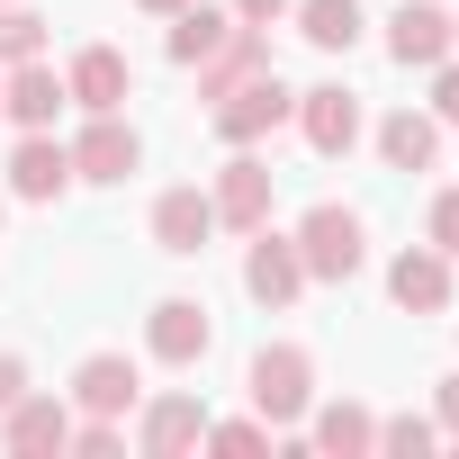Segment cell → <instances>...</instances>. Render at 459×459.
I'll return each instance as SVG.
<instances>
[{"instance_id":"cell-21","label":"cell","mask_w":459,"mask_h":459,"mask_svg":"<svg viewBox=\"0 0 459 459\" xmlns=\"http://www.w3.org/2000/svg\"><path fill=\"white\" fill-rule=\"evenodd\" d=\"M289 19H298V37H307L316 55H351L360 28H369V19H360V0H298Z\"/></svg>"},{"instance_id":"cell-20","label":"cell","mask_w":459,"mask_h":459,"mask_svg":"<svg viewBox=\"0 0 459 459\" xmlns=\"http://www.w3.org/2000/svg\"><path fill=\"white\" fill-rule=\"evenodd\" d=\"M307 441L316 450H333V459H360V450H378V414L369 405H307Z\"/></svg>"},{"instance_id":"cell-28","label":"cell","mask_w":459,"mask_h":459,"mask_svg":"<svg viewBox=\"0 0 459 459\" xmlns=\"http://www.w3.org/2000/svg\"><path fill=\"white\" fill-rule=\"evenodd\" d=\"M432 117H441V126H459V55H441V64H432Z\"/></svg>"},{"instance_id":"cell-25","label":"cell","mask_w":459,"mask_h":459,"mask_svg":"<svg viewBox=\"0 0 459 459\" xmlns=\"http://www.w3.org/2000/svg\"><path fill=\"white\" fill-rule=\"evenodd\" d=\"M64 450H82V459H117V450H126V432H117L108 414H73V441H64Z\"/></svg>"},{"instance_id":"cell-3","label":"cell","mask_w":459,"mask_h":459,"mask_svg":"<svg viewBox=\"0 0 459 459\" xmlns=\"http://www.w3.org/2000/svg\"><path fill=\"white\" fill-rule=\"evenodd\" d=\"M289 108H298V91H289L280 73H253V82H235V91L216 100V135H225V144H262V135L289 126Z\"/></svg>"},{"instance_id":"cell-30","label":"cell","mask_w":459,"mask_h":459,"mask_svg":"<svg viewBox=\"0 0 459 459\" xmlns=\"http://www.w3.org/2000/svg\"><path fill=\"white\" fill-rule=\"evenodd\" d=\"M225 10H235L244 28H271V19H289V10H298V0H225Z\"/></svg>"},{"instance_id":"cell-31","label":"cell","mask_w":459,"mask_h":459,"mask_svg":"<svg viewBox=\"0 0 459 459\" xmlns=\"http://www.w3.org/2000/svg\"><path fill=\"white\" fill-rule=\"evenodd\" d=\"M19 396H28V360H19V351H0V414H10Z\"/></svg>"},{"instance_id":"cell-27","label":"cell","mask_w":459,"mask_h":459,"mask_svg":"<svg viewBox=\"0 0 459 459\" xmlns=\"http://www.w3.org/2000/svg\"><path fill=\"white\" fill-rule=\"evenodd\" d=\"M423 235H432V253H450V262H459V189H441V198H432Z\"/></svg>"},{"instance_id":"cell-26","label":"cell","mask_w":459,"mask_h":459,"mask_svg":"<svg viewBox=\"0 0 459 459\" xmlns=\"http://www.w3.org/2000/svg\"><path fill=\"white\" fill-rule=\"evenodd\" d=\"M207 450H271V423H262V414H235V423H207Z\"/></svg>"},{"instance_id":"cell-33","label":"cell","mask_w":459,"mask_h":459,"mask_svg":"<svg viewBox=\"0 0 459 459\" xmlns=\"http://www.w3.org/2000/svg\"><path fill=\"white\" fill-rule=\"evenodd\" d=\"M450 55H459V10H450Z\"/></svg>"},{"instance_id":"cell-19","label":"cell","mask_w":459,"mask_h":459,"mask_svg":"<svg viewBox=\"0 0 459 459\" xmlns=\"http://www.w3.org/2000/svg\"><path fill=\"white\" fill-rule=\"evenodd\" d=\"M378 162H387V171H432V162H441V117H432V108L378 117Z\"/></svg>"},{"instance_id":"cell-34","label":"cell","mask_w":459,"mask_h":459,"mask_svg":"<svg viewBox=\"0 0 459 459\" xmlns=\"http://www.w3.org/2000/svg\"><path fill=\"white\" fill-rule=\"evenodd\" d=\"M0 216H10V198H0Z\"/></svg>"},{"instance_id":"cell-32","label":"cell","mask_w":459,"mask_h":459,"mask_svg":"<svg viewBox=\"0 0 459 459\" xmlns=\"http://www.w3.org/2000/svg\"><path fill=\"white\" fill-rule=\"evenodd\" d=\"M135 10H153V19H171V10H189V0H135Z\"/></svg>"},{"instance_id":"cell-7","label":"cell","mask_w":459,"mask_h":459,"mask_svg":"<svg viewBox=\"0 0 459 459\" xmlns=\"http://www.w3.org/2000/svg\"><path fill=\"white\" fill-rule=\"evenodd\" d=\"M289 117H298V135H307L325 162L360 144V91H342V82H316V91H298V108H289Z\"/></svg>"},{"instance_id":"cell-2","label":"cell","mask_w":459,"mask_h":459,"mask_svg":"<svg viewBox=\"0 0 459 459\" xmlns=\"http://www.w3.org/2000/svg\"><path fill=\"white\" fill-rule=\"evenodd\" d=\"M316 405V351L307 342H262L253 351V414L280 432V423H307Z\"/></svg>"},{"instance_id":"cell-15","label":"cell","mask_w":459,"mask_h":459,"mask_svg":"<svg viewBox=\"0 0 459 459\" xmlns=\"http://www.w3.org/2000/svg\"><path fill=\"white\" fill-rule=\"evenodd\" d=\"M387 298H396L405 316H441V307H450V253L405 244V253L387 262Z\"/></svg>"},{"instance_id":"cell-18","label":"cell","mask_w":459,"mask_h":459,"mask_svg":"<svg viewBox=\"0 0 459 459\" xmlns=\"http://www.w3.org/2000/svg\"><path fill=\"white\" fill-rule=\"evenodd\" d=\"M387 55H396L405 73H432V64L450 55V10H432V0H405V10L387 19Z\"/></svg>"},{"instance_id":"cell-23","label":"cell","mask_w":459,"mask_h":459,"mask_svg":"<svg viewBox=\"0 0 459 459\" xmlns=\"http://www.w3.org/2000/svg\"><path fill=\"white\" fill-rule=\"evenodd\" d=\"M46 55V19L28 10V0H0V73L10 64H37Z\"/></svg>"},{"instance_id":"cell-6","label":"cell","mask_w":459,"mask_h":459,"mask_svg":"<svg viewBox=\"0 0 459 459\" xmlns=\"http://www.w3.org/2000/svg\"><path fill=\"white\" fill-rule=\"evenodd\" d=\"M244 289H253V307H298L307 298V262H298V244L289 235H271V225H253V253H244Z\"/></svg>"},{"instance_id":"cell-22","label":"cell","mask_w":459,"mask_h":459,"mask_svg":"<svg viewBox=\"0 0 459 459\" xmlns=\"http://www.w3.org/2000/svg\"><path fill=\"white\" fill-rule=\"evenodd\" d=\"M225 28H235V10H207V0H189V10H171L162 55H171V64H198V55H216V46H225Z\"/></svg>"},{"instance_id":"cell-10","label":"cell","mask_w":459,"mask_h":459,"mask_svg":"<svg viewBox=\"0 0 459 459\" xmlns=\"http://www.w3.org/2000/svg\"><path fill=\"white\" fill-rule=\"evenodd\" d=\"M64 108H73V91H64V73H55L46 55H37V64H10V73H0V117H10L19 135H28V126H55Z\"/></svg>"},{"instance_id":"cell-14","label":"cell","mask_w":459,"mask_h":459,"mask_svg":"<svg viewBox=\"0 0 459 459\" xmlns=\"http://www.w3.org/2000/svg\"><path fill=\"white\" fill-rule=\"evenodd\" d=\"M64 91H73V108H82V117H100V108H126V91H135V64H126L117 46H82V55H73V73H64Z\"/></svg>"},{"instance_id":"cell-1","label":"cell","mask_w":459,"mask_h":459,"mask_svg":"<svg viewBox=\"0 0 459 459\" xmlns=\"http://www.w3.org/2000/svg\"><path fill=\"white\" fill-rule=\"evenodd\" d=\"M298 262H307V280H351L360 262H369V225H360V207H342V198H316L307 216H298Z\"/></svg>"},{"instance_id":"cell-9","label":"cell","mask_w":459,"mask_h":459,"mask_svg":"<svg viewBox=\"0 0 459 459\" xmlns=\"http://www.w3.org/2000/svg\"><path fill=\"white\" fill-rule=\"evenodd\" d=\"M207 342H216V325H207V307H198V298H153V316H144V351H153V360L198 369V360H207Z\"/></svg>"},{"instance_id":"cell-4","label":"cell","mask_w":459,"mask_h":459,"mask_svg":"<svg viewBox=\"0 0 459 459\" xmlns=\"http://www.w3.org/2000/svg\"><path fill=\"white\" fill-rule=\"evenodd\" d=\"M271 189H280V171L253 153V144H235V162L216 171V225H235V235H253V225H271Z\"/></svg>"},{"instance_id":"cell-11","label":"cell","mask_w":459,"mask_h":459,"mask_svg":"<svg viewBox=\"0 0 459 459\" xmlns=\"http://www.w3.org/2000/svg\"><path fill=\"white\" fill-rule=\"evenodd\" d=\"M0 441H10L19 459H55V450L73 441V396H37V387H28L10 414H0Z\"/></svg>"},{"instance_id":"cell-29","label":"cell","mask_w":459,"mask_h":459,"mask_svg":"<svg viewBox=\"0 0 459 459\" xmlns=\"http://www.w3.org/2000/svg\"><path fill=\"white\" fill-rule=\"evenodd\" d=\"M432 423H441V432H450V441H459V369H450V378H441V387H432Z\"/></svg>"},{"instance_id":"cell-16","label":"cell","mask_w":459,"mask_h":459,"mask_svg":"<svg viewBox=\"0 0 459 459\" xmlns=\"http://www.w3.org/2000/svg\"><path fill=\"white\" fill-rule=\"evenodd\" d=\"M198 441H207V405H198V396H153L144 423H135V450H144V459H180V450H198Z\"/></svg>"},{"instance_id":"cell-17","label":"cell","mask_w":459,"mask_h":459,"mask_svg":"<svg viewBox=\"0 0 459 459\" xmlns=\"http://www.w3.org/2000/svg\"><path fill=\"white\" fill-rule=\"evenodd\" d=\"M253 73H271V37L235 19L216 55H198V100H225V91H235V82H253Z\"/></svg>"},{"instance_id":"cell-12","label":"cell","mask_w":459,"mask_h":459,"mask_svg":"<svg viewBox=\"0 0 459 459\" xmlns=\"http://www.w3.org/2000/svg\"><path fill=\"white\" fill-rule=\"evenodd\" d=\"M64 396H73V414H108V423H117V414L144 396V378H135V360H126V351H91V360L73 369V387H64Z\"/></svg>"},{"instance_id":"cell-8","label":"cell","mask_w":459,"mask_h":459,"mask_svg":"<svg viewBox=\"0 0 459 459\" xmlns=\"http://www.w3.org/2000/svg\"><path fill=\"white\" fill-rule=\"evenodd\" d=\"M64 189H73V144H55V126H28V135H19V153H10V198L55 207Z\"/></svg>"},{"instance_id":"cell-24","label":"cell","mask_w":459,"mask_h":459,"mask_svg":"<svg viewBox=\"0 0 459 459\" xmlns=\"http://www.w3.org/2000/svg\"><path fill=\"white\" fill-rule=\"evenodd\" d=\"M432 441H441L432 414H387V423H378V450H387V459H423Z\"/></svg>"},{"instance_id":"cell-5","label":"cell","mask_w":459,"mask_h":459,"mask_svg":"<svg viewBox=\"0 0 459 459\" xmlns=\"http://www.w3.org/2000/svg\"><path fill=\"white\" fill-rule=\"evenodd\" d=\"M135 162H144V135H135L117 108H100V117L73 135V180H100V189H117Z\"/></svg>"},{"instance_id":"cell-13","label":"cell","mask_w":459,"mask_h":459,"mask_svg":"<svg viewBox=\"0 0 459 459\" xmlns=\"http://www.w3.org/2000/svg\"><path fill=\"white\" fill-rule=\"evenodd\" d=\"M207 235H216V198L207 189H162L153 198V253L189 262V253H207Z\"/></svg>"}]
</instances>
